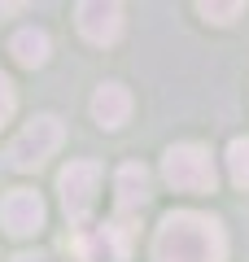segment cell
Instances as JSON below:
<instances>
[{
  "label": "cell",
  "instance_id": "6da1fadb",
  "mask_svg": "<svg viewBox=\"0 0 249 262\" xmlns=\"http://www.w3.org/2000/svg\"><path fill=\"white\" fill-rule=\"evenodd\" d=\"M223 253H227L223 227L193 210L166 214L153 241V262H223Z\"/></svg>",
  "mask_w": 249,
  "mask_h": 262
},
{
  "label": "cell",
  "instance_id": "7a4b0ae2",
  "mask_svg": "<svg viewBox=\"0 0 249 262\" xmlns=\"http://www.w3.org/2000/svg\"><path fill=\"white\" fill-rule=\"evenodd\" d=\"M57 144H61V118H57V114H35V118L13 136V144L5 149V166L35 170V166H44V158L57 153Z\"/></svg>",
  "mask_w": 249,
  "mask_h": 262
},
{
  "label": "cell",
  "instance_id": "3957f363",
  "mask_svg": "<svg viewBox=\"0 0 249 262\" xmlns=\"http://www.w3.org/2000/svg\"><path fill=\"white\" fill-rule=\"evenodd\" d=\"M162 175L179 188V192H214L219 175H214V162L201 144H175L166 149V162H162Z\"/></svg>",
  "mask_w": 249,
  "mask_h": 262
},
{
  "label": "cell",
  "instance_id": "277c9868",
  "mask_svg": "<svg viewBox=\"0 0 249 262\" xmlns=\"http://www.w3.org/2000/svg\"><path fill=\"white\" fill-rule=\"evenodd\" d=\"M96 184H101V166H96V162H70V166L61 170L57 188H61V206H66V214H70V223H83V219L92 214Z\"/></svg>",
  "mask_w": 249,
  "mask_h": 262
},
{
  "label": "cell",
  "instance_id": "5b68a950",
  "mask_svg": "<svg viewBox=\"0 0 249 262\" xmlns=\"http://www.w3.org/2000/svg\"><path fill=\"white\" fill-rule=\"evenodd\" d=\"M74 253H79V262H127V227L122 223L83 227L74 236Z\"/></svg>",
  "mask_w": 249,
  "mask_h": 262
},
{
  "label": "cell",
  "instance_id": "8992f818",
  "mask_svg": "<svg viewBox=\"0 0 249 262\" xmlns=\"http://www.w3.org/2000/svg\"><path fill=\"white\" fill-rule=\"evenodd\" d=\"M0 223L9 236H35L44 227V201H39L35 188H13L5 201H0Z\"/></svg>",
  "mask_w": 249,
  "mask_h": 262
},
{
  "label": "cell",
  "instance_id": "52a82bcc",
  "mask_svg": "<svg viewBox=\"0 0 249 262\" xmlns=\"http://www.w3.org/2000/svg\"><path fill=\"white\" fill-rule=\"evenodd\" d=\"M79 31L92 44H114L122 35V9L105 5V0H88V5H79Z\"/></svg>",
  "mask_w": 249,
  "mask_h": 262
},
{
  "label": "cell",
  "instance_id": "ba28073f",
  "mask_svg": "<svg viewBox=\"0 0 249 262\" xmlns=\"http://www.w3.org/2000/svg\"><path fill=\"white\" fill-rule=\"evenodd\" d=\"M114 192H118V214H136L149 201V170L140 162H127V166L114 175Z\"/></svg>",
  "mask_w": 249,
  "mask_h": 262
},
{
  "label": "cell",
  "instance_id": "9c48e42d",
  "mask_svg": "<svg viewBox=\"0 0 249 262\" xmlns=\"http://www.w3.org/2000/svg\"><path fill=\"white\" fill-rule=\"evenodd\" d=\"M127 114H131V96H127V88L122 83H105L101 92L92 96V118L101 122V127H122L127 122Z\"/></svg>",
  "mask_w": 249,
  "mask_h": 262
},
{
  "label": "cell",
  "instance_id": "30bf717a",
  "mask_svg": "<svg viewBox=\"0 0 249 262\" xmlns=\"http://www.w3.org/2000/svg\"><path fill=\"white\" fill-rule=\"evenodd\" d=\"M9 48H13V57H18L22 66H44L48 61V35H44V31H35V27L18 31Z\"/></svg>",
  "mask_w": 249,
  "mask_h": 262
},
{
  "label": "cell",
  "instance_id": "8fae6325",
  "mask_svg": "<svg viewBox=\"0 0 249 262\" xmlns=\"http://www.w3.org/2000/svg\"><path fill=\"white\" fill-rule=\"evenodd\" d=\"M227 166H232L236 188H249V136H240V140L227 144Z\"/></svg>",
  "mask_w": 249,
  "mask_h": 262
},
{
  "label": "cell",
  "instance_id": "7c38bea8",
  "mask_svg": "<svg viewBox=\"0 0 249 262\" xmlns=\"http://www.w3.org/2000/svg\"><path fill=\"white\" fill-rule=\"evenodd\" d=\"M201 13L210 22H232L236 13H245V5H201Z\"/></svg>",
  "mask_w": 249,
  "mask_h": 262
},
{
  "label": "cell",
  "instance_id": "4fadbf2b",
  "mask_svg": "<svg viewBox=\"0 0 249 262\" xmlns=\"http://www.w3.org/2000/svg\"><path fill=\"white\" fill-rule=\"evenodd\" d=\"M9 114H13V83L0 75V127L9 122Z\"/></svg>",
  "mask_w": 249,
  "mask_h": 262
},
{
  "label": "cell",
  "instance_id": "5bb4252c",
  "mask_svg": "<svg viewBox=\"0 0 249 262\" xmlns=\"http://www.w3.org/2000/svg\"><path fill=\"white\" fill-rule=\"evenodd\" d=\"M13 262H48L44 253H22V258H13Z\"/></svg>",
  "mask_w": 249,
  "mask_h": 262
}]
</instances>
